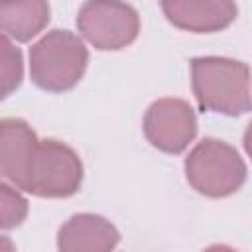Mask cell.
I'll return each instance as SVG.
<instances>
[{
  "instance_id": "obj_1",
  "label": "cell",
  "mask_w": 252,
  "mask_h": 252,
  "mask_svg": "<svg viewBox=\"0 0 252 252\" xmlns=\"http://www.w3.org/2000/svg\"><path fill=\"white\" fill-rule=\"evenodd\" d=\"M199 104L213 112L242 114L250 108L248 65L222 57H199L191 63Z\"/></svg>"
},
{
  "instance_id": "obj_2",
  "label": "cell",
  "mask_w": 252,
  "mask_h": 252,
  "mask_svg": "<svg viewBox=\"0 0 252 252\" xmlns=\"http://www.w3.org/2000/svg\"><path fill=\"white\" fill-rule=\"evenodd\" d=\"M87 61V47L75 33L53 30L32 47L30 73L37 87L59 93L81 81Z\"/></svg>"
},
{
  "instance_id": "obj_3",
  "label": "cell",
  "mask_w": 252,
  "mask_h": 252,
  "mask_svg": "<svg viewBox=\"0 0 252 252\" xmlns=\"http://www.w3.org/2000/svg\"><path fill=\"white\" fill-rule=\"evenodd\" d=\"M185 173L193 189L209 197H224L242 185L246 165L228 144L207 138L185 159Z\"/></svg>"
},
{
  "instance_id": "obj_4",
  "label": "cell",
  "mask_w": 252,
  "mask_h": 252,
  "mask_svg": "<svg viewBox=\"0 0 252 252\" xmlns=\"http://www.w3.org/2000/svg\"><path fill=\"white\" fill-rule=\"evenodd\" d=\"M81 179L83 165L69 146L57 140L37 142L26 191L39 197H69L79 189Z\"/></svg>"
},
{
  "instance_id": "obj_5",
  "label": "cell",
  "mask_w": 252,
  "mask_h": 252,
  "mask_svg": "<svg viewBox=\"0 0 252 252\" xmlns=\"http://www.w3.org/2000/svg\"><path fill=\"white\" fill-rule=\"evenodd\" d=\"M83 37L96 49H120L132 43L140 30L138 12L120 0H87L77 16Z\"/></svg>"
},
{
  "instance_id": "obj_6",
  "label": "cell",
  "mask_w": 252,
  "mask_h": 252,
  "mask_svg": "<svg viewBox=\"0 0 252 252\" xmlns=\"http://www.w3.org/2000/svg\"><path fill=\"white\" fill-rule=\"evenodd\" d=\"M144 132L156 148L179 154L197 134L193 108L179 98H159L146 112Z\"/></svg>"
},
{
  "instance_id": "obj_7",
  "label": "cell",
  "mask_w": 252,
  "mask_h": 252,
  "mask_svg": "<svg viewBox=\"0 0 252 252\" xmlns=\"http://www.w3.org/2000/svg\"><path fill=\"white\" fill-rule=\"evenodd\" d=\"M37 142L35 132L24 120H0V179L26 191Z\"/></svg>"
},
{
  "instance_id": "obj_8",
  "label": "cell",
  "mask_w": 252,
  "mask_h": 252,
  "mask_svg": "<svg viewBox=\"0 0 252 252\" xmlns=\"http://www.w3.org/2000/svg\"><path fill=\"white\" fill-rule=\"evenodd\" d=\"M161 8L173 26L195 33L222 30L236 18L234 0H161Z\"/></svg>"
},
{
  "instance_id": "obj_9",
  "label": "cell",
  "mask_w": 252,
  "mask_h": 252,
  "mask_svg": "<svg viewBox=\"0 0 252 252\" xmlns=\"http://www.w3.org/2000/svg\"><path fill=\"white\" fill-rule=\"evenodd\" d=\"M118 242V230L98 215H75L59 230V248L65 252H104Z\"/></svg>"
},
{
  "instance_id": "obj_10",
  "label": "cell",
  "mask_w": 252,
  "mask_h": 252,
  "mask_svg": "<svg viewBox=\"0 0 252 252\" xmlns=\"http://www.w3.org/2000/svg\"><path fill=\"white\" fill-rule=\"evenodd\" d=\"M49 22L47 0H0V35L28 41Z\"/></svg>"
},
{
  "instance_id": "obj_11",
  "label": "cell",
  "mask_w": 252,
  "mask_h": 252,
  "mask_svg": "<svg viewBox=\"0 0 252 252\" xmlns=\"http://www.w3.org/2000/svg\"><path fill=\"white\" fill-rule=\"evenodd\" d=\"M22 75H24L22 51L6 35H0V100L20 87Z\"/></svg>"
},
{
  "instance_id": "obj_12",
  "label": "cell",
  "mask_w": 252,
  "mask_h": 252,
  "mask_svg": "<svg viewBox=\"0 0 252 252\" xmlns=\"http://www.w3.org/2000/svg\"><path fill=\"white\" fill-rule=\"evenodd\" d=\"M28 215V201L12 185L0 181V228L22 224Z\"/></svg>"
},
{
  "instance_id": "obj_13",
  "label": "cell",
  "mask_w": 252,
  "mask_h": 252,
  "mask_svg": "<svg viewBox=\"0 0 252 252\" xmlns=\"http://www.w3.org/2000/svg\"><path fill=\"white\" fill-rule=\"evenodd\" d=\"M0 248H12V244H10L8 240H4V238H0Z\"/></svg>"
}]
</instances>
